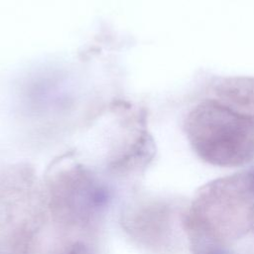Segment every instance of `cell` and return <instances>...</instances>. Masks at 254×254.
Wrapping results in <instances>:
<instances>
[{
    "mask_svg": "<svg viewBox=\"0 0 254 254\" xmlns=\"http://www.w3.org/2000/svg\"><path fill=\"white\" fill-rule=\"evenodd\" d=\"M184 130L204 161L235 166L254 159V76L214 79L189 110Z\"/></svg>",
    "mask_w": 254,
    "mask_h": 254,
    "instance_id": "cell-1",
    "label": "cell"
}]
</instances>
